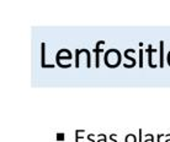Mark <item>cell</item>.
<instances>
[{
	"mask_svg": "<svg viewBox=\"0 0 170 142\" xmlns=\"http://www.w3.org/2000/svg\"><path fill=\"white\" fill-rule=\"evenodd\" d=\"M64 137H65V135H64L63 132H60V134H57V135H56V140H57V141H63Z\"/></svg>",
	"mask_w": 170,
	"mask_h": 142,
	"instance_id": "11",
	"label": "cell"
},
{
	"mask_svg": "<svg viewBox=\"0 0 170 142\" xmlns=\"http://www.w3.org/2000/svg\"><path fill=\"white\" fill-rule=\"evenodd\" d=\"M92 137H94V135H92V134H89V135H87V140H89V142H95Z\"/></svg>",
	"mask_w": 170,
	"mask_h": 142,
	"instance_id": "13",
	"label": "cell"
},
{
	"mask_svg": "<svg viewBox=\"0 0 170 142\" xmlns=\"http://www.w3.org/2000/svg\"><path fill=\"white\" fill-rule=\"evenodd\" d=\"M41 66L49 67V69H53L56 66L54 64H46V43L41 44Z\"/></svg>",
	"mask_w": 170,
	"mask_h": 142,
	"instance_id": "1",
	"label": "cell"
},
{
	"mask_svg": "<svg viewBox=\"0 0 170 142\" xmlns=\"http://www.w3.org/2000/svg\"><path fill=\"white\" fill-rule=\"evenodd\" d=\"M96 142H107V136H105L104 139H100V140H97Z\"/></svg>",
	"mask_w": 170,
	"mask_h": 142,
	"instance_id": "14",
	"label": "cell"
},
{
	"mask_svg": "<svg viewBox=\"0 0 170 142\" xmlns=\"http://www.w3.org/2000/svg\"><path fill=\"white\" fill-rule=\"evenodd\" d=\"M144 49H139V62H138V65H139V67H143V60H144Z\"/></svg>",
	"mask_w": 170,
	"mask_h": 142,
	"instance_id": "8",
	"label": "cell"
},
{
	"mask_svg": "<svg viewBox=\"0 0 170 142\" xmlns=\"http://www.w3.org/2000/svg\"><path fill=\"white\" fill-rule=\"evenodd\" d=\"M138 142H144L143 141V129L138 130Z\"/></svg>",
	"mask_w": 170,
	"mask_h": 142,
	"instance_id": "10",
	"label": "cell"
},
{
	"mask_svg": "<svg viewBox=\"0 0 170 142\" xmlns=\"http://www.w3.org/2000/svg\"><path fill=\"white\" fill-rule=\"evenodd\" d=\"M160 49H159V54H160V62H159V66L164 67V40H160Z\"/></svg>",
	"mask_w": 170,
	"mask_h": 142,
	"instance_id": "5",
	"label": "cell"
},
{
	"mask_svg": "<svg viewBox=\"0 0 170 142\" xmlns=\"http://www.w3.org/2000/svg\"><path fill=\"white\" fill-rule=\"evenodd\" d=\"M102 44H105V40H99L96 43V47H95V49H94V53H95V66L96 67H99L100 66V53H101V49H100V47Z\"/></svg>",
	"mask_w": 170,
	"mask_h": 142,
	"instance_id": "3",
	"label": "cell"
},
{
	"mask_svg": "<svg viewBox=\"0 0 170 142\" xmlns=\"http://www.w3.org/2000/svg\"><path fill=\"white\" fill-rule=\"evenodd\" d=\"M144 51H146V53L148 54V66L152 67V69H155V67H157V64H153V53H157V50L153 49L152 44H149L148 48L144 50Z\"/></svg>",
	"mask_w": 170,
	"mask_h": 142,
	"instance_id": "2",
	"label": "cell"
},
{
	"mask_svg": "<svg viewBox=\"0 0 170 142\" xmlns=\"http://www.w3.org/2000/svg\"><path fill=\"white\" fill-rule=\"evenodd\" d=\"M85 132V130H83V129H79V130H76L75 131V142H80V140L81 139H84V137H81V134H84Z\"/></svg>",
	"mask_w": 170,
	"mask_h": 142,
	"instance_id": "7",
	"label": "cell"
},
{
	"mask_svg": "<svg viewBox=\"0 0 170 142\" xmlns=\"http://www.w3.org/2000/svg\"><path fill=\"white\" fill-rule=\"evenodd\" d=\"M133 51H136V50H135V49H132V48H130V49L125 50V56L127 58L128 60H131V61H132V64H130V65H127V64H123V66H125L126 69H131V67L136 66V59H133V58H131V56H130V53H133Z\"/></svg>",
	"mask_w": 170,
	"mask_h": 142,
	"instance_id": "4",
	"label": "cell"
},
{
	"mask_svg": "<svg viewBox=\"0 0 170 142\" xmlns=\"http://www.w3.org/2000/svg\"><path fill=\"white\" fill-rule=\"evenodd\" d=\"M144 142H154V136L153 134H146V137H144Z\"/></svg>",
	"mask_w": 170,
	"mask_h": 142,
	"instance_id": "9",
	"label": "cell"
},
{
	"mask_svg": "<svg viewBox=\"0 0 170 142\" xmlns=\"http://www.w3.org/2000/svg\"><path fill=\"white\" fill-rule=\"evenodd\" d=\"M115 137H116V134H111V135H110V140H111L112 142H117V140H116Z\"/></svg>",
	"mask_w": 170,
	"mask_h": 142,
	"instance_id": "12",
	"label": "cell"
},
{
	"mask_svg": "<svg viewBox=\"0 0 170 142\" xmlns=\"http://www.w3.org/2000/svg\"><path fill=\"white\" fill-rule=\"evenodd\" d=\"M125 142H138V140L135 134H128L125 137Z\"/></svg>",
	"mask_w": 170,
	"mask_h": 142,
	"instance_id": "6",
	"label": "cell"
}]
</instances>
